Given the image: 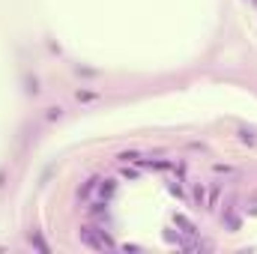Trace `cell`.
<instances>
[{
	"label": "cell",
	"instance_id": "cell-1",
	"mask_svg": "<svg viewBox=\"0 0 257 254\" xmlns=\"http://www.w3.org/2000/svg\"><path fill=\"white\" fill-rule=\"evenodd\" d=\"M81 236H84V242H87V245H93V248H111V245H114L108 236L96 234V227H84V230H81Z\"/></svg>",
	"mask_w": 257,
	"mask_h": 254
}]
</instances>
